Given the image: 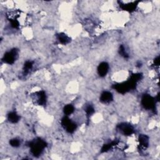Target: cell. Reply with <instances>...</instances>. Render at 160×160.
Segmentation results:
<instances>
[{"label":"cell","instance_id":"cell-15","mask_svg":"<svg viewBox=\"0 0 160 160\" xmlns=\"http://www.w3.org/2000/svg\"><path fill=\"white\" fill-rule=\"evenodd\" d=\"M74 111V107L72 104H67L63 108V112L65 116H69Z\"/></svg>","mask_w":160,"mask_h":160},{"label":"cell","instance_id":"cell-10","mask_svg":"<svg viewBox=\"0 0 160 160\" xmlns=\"http://www.w3.org/2000/svg\"><path fill=\"white\" fill-rule=\"evenodd\" d=\"M56 38L59 42L62 44H67L71 41V38L64 32H60L57 34Z\"/></svg>","mask_w":160,"mask_h":160},{"label":"cell","instance_id":"cell-18","mask_svg":"<svg viewBox=\"0 0 160 160\" xmlns=\"http://www.w3.org/2000/svg\"><path fill=\"white\" fill-rule=\"evenodd\" d=\"M9 144L14 148H18L20 146L21 142L20 140L17 138H13L9 141Z\"/></svg>","mask_w":160,"mask_h":160},{"label":"cell","instance_id":"cell-20","mask_svg":"<svg viewBox=\"0 0 160 160\" xmlns=\"http://www.w3.org/2000/svg\"><path fill=\"white\" fill-rule=\"evenodd\" d=\"M11 26L14 28H18L19 27V22L16 19H11Z\"/></svg>","mask_w":160,"mask_h":160},{"label":"cell","instance_id":"cell-5","mask_svg":"<svg viewBox=\"0 0 160 160\" xmlns=\"http://www.w3.org/2000/svg\"><path fill=\"white\" fill-rule=\"evenodd\" d=\"M18 56V50L16 48H13L9 51H7L3 56L2 61L6 64H13Z\"/></svg>","mask_w":160,"mask_h":160},{"label":"cell","instance_id":"cell-8","mask_svg":"<svg viewBox=\"0 0 160 160\" xmlns=\"http://www.w3.org/2000/svg\"><path fill=\"white\" fill-rule=\"evenodd\" d=\"M113 100L112 94L108 91H104L100 95L99 101L103 104H109Z\"/></svg>","mask_w":160,"mask_h":160},{"label":"cell","instance_id":"cell-7","mask_svg":"<svg viewBox=\"0 0 160 160\" xmlns=\"http://www.w3.org/2000/svg\"><path fill=\"white\" fill-rule=\"evenodd\" d=\"M109 66L106 62H101L98 66L97 71L98 74L100 77H104L106 76L109 71Z\"/></svg>","mask_w":160,"mask_h":160},{"label":"cell","instance_id":"cell-14","mask_svg":"<svg viewBox=\"0 0 160 160\" xmlns=\"http://www.w3.org/2000/svg\"><path fill=\"white\" fill-rule=\"evenodd\" d=\"M33 66V62L31 61H26L24 64V66H23V73L24 74H27L29 72V71L32 69Z\"/></svg>","mask_w":160,"mask_h":160},{"label":"cell","instance_id":"cell-4","mask_svg":"<svg viewBox=\"0 0 160 160\" xmlns=\"http://www.w3.org/2000/svg\"><path fill=\"white\" fill-rule=\"evenodd\" d=\"M61 124L62 128L68 132L73 133L77 129V124L76 122L71 120L68 116H64L61 121Z\"/></svg>","mask_w":160,"mask_h":160},{"label":"cell","instance_id":"cell-11","mask_svg":"<svg viewBox=\"0 0 160 160\" xmlns=\"http://www.w3.org/2000/svg\"><path fill=\"white\" fill-rule=\"evenodd\" d=\"M139 145L143 149H146L149 145V137L145 134H140L138 138Z\"/></svg>","mask_w":160,"mask_h":160},{"label":"cell","instance_id":"cell-17","mask_svg":"<svg viewBox=\"0 0 160 160\" xmlns=\"http://www.w3.org/2000/svg\"><path fill=\"white\" fill-rule=\"evenodd\" d=\"M117 143H118V142L116 141H111V142H109L108 144H104L102 148V149H101V152H107L109 149H111L112 146H114Z\"/></svg>","mask_w":160,"mask_h":160},{"label":"cell","instance_id":"cell-2","mask_svg":"<svg viewBox=\"0 0 160 160\" xmlns=\"http://www.w3.org/2000/svg\"><path fill=\"white\" fill-rule=\"evenodd\" d=\"M32 155L34 157L39 156L47 146L46 142L40 138L30 141L28 144Z\"/></svg>","mask_w":160,"mask_h":160},{"label":"cell","instance_id":"cell-12","mask_svg":"<svg viewBox=\"0 0 160 160\" xmlns=\"http://www.w3.org/2000/svg\"><path fill=\"white\" fill-rule=\"evenodd\" d=\"M139 2V1H136V2H130V3H128V4H122L120 5V7L124 11H133L136 9L137 6H138V3Z\"/></svg>","mask_w":160,"mask_h":160},{"label":"cell","instance_id":"cell-16","mask_svg":"<svg viewBox=\"0 0 160 160\" xmlns=\"http://www.w3.org/2000/svg\"><path fill=\"white\" fill-rule=\"evenodd\" d=\"M84 111H85V112H86V116H87L88 119H89V118H90V117L94 113V112H95L94 108V107L92 106V105H91V104L86 105L85 108H84Z\"/></svg>","mask_w":160,"mask_h":160},{"label":"cell","instance_id":"cell-13","mask_svg":"<svg viewBox=\"0 0 160 160\" xmlns=\"http://www.w3.org/2000/svg\"><path fill=\"white\" fill-rule=\"evenodd\" d=\"M8 120L11 123H16L20 119V116L15 111H11L8 114Z\"/></svg>","mask_w":160,"mask_h":160},{"label":"cell","instance_id":"cell-9","mask_svg":"<svg viewBox=\"0 0 160 160\" xmlns=\"http://www.w3.org/2000/svg\"><path fill=\"white\" fill-rule=\"evenodd\" d=\"M37 96V102L40 106H44L46 103V95L44 91H39L36 92Z\"/></svg>","mask_w":160,"mask_h":160},{"label":"cell","instance_id":"cell-1","mask_svg":"<svg viewBox=\"0 0 160 160\" xmlns=\"http://www.w3.org/2000/svg\"><path fill=\"white\" fill-rule=\"evenodd\" d=\"M141 78L142 74L141 73L133 74L127 81L114 84L113 88L118 92L124 94L131 89H134L136 88L137 82L141 79Z\"/></svg>","mask_w":160,"mask_h":160},{"label":"cell","instance_id":"cell-3","mask_svg":"<svg viewBox=\"0 0 160 160\" xmlns=\"http://www.w3.org/2000/svg\"><path fill=\"white\" fill-rule=\"evenodd\" d=\"M156 101L154 98L149 94H144L141 98V104L143 108L148 110H154L155 109Z\"/></svg>","mask_w":160,"mask_h":160},{"label":"cell","instance_id":"cell-21","mask_svg":"<svg viewBox=\"0 0 160 160\" xmlns=\"http://www.w3.org/2000/svg\"><path fill=\"white\" fill-rule=\"evenodd\" d=\"M154 63L155 64V66H159V56H157L154 60Z\"/></svg>","mask_w":160,"mask_h":160},{"label":"cell","instance_id":"cell-6","mask_svg":"<svg viewBox=\"0 0 160 160\" xmlns=\"http://www.w3.org/2000/svg\"><path fill=\"white\" fill-rule=\"evenodd\" d=\"M119 132L124 136H131L134 132V129L132 125L126 122H122L118 126Z\"/></svg>","mask_w":160,"mask_h":160},{"label":"cell","instance_id":"cell-19","mask_svg":"<svg viewBox=\"0 0 160 160\" xmlns=\"http://www.w3.org/2000/svg\"><path fill=\"white\" fill-rule=\"evenodd\" d=\"M119 54H120L121 56L124 57V58H127L129 57L128 54L127 52L126 51L125 48H124V46L123 45H121V46H119Z\"/></svg>","mask_w":160,"mask_h":160}]
</instances>
